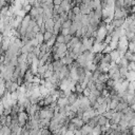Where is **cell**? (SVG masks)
Listing matches in <instances>:
<instances>
[{
	"label": "cell",
	"mask_w": 135,
	"mask_h": 135,
	"mask_svg": "<svg viewBox=\"0 0 135 135\" xmlns=\"http://www.w3.org/2000/svg\"><path fill=\"white\" fill-rule=\"evenodd\" d=\"M54 25H55V22L53 20V18L51 19H47L45 22H44V26H45V31L47 32H51L54 34Z\"/></svg>",
	"instance_id": "6da1fadb"
},
{
	"label": "cell",
	"mask_w": 135,
	"mask_h": 135,
	"mask_svg": "<svg viewBox=\"0 0 135 135\" xmlns=\"http://www.w3.org/2000/svg\"><path fill=\"white\" fill-rule=\"evenodd\" d=\"M124 21H126V19H113L111 23L113 24V26H114L115 28H120V27L123 26Z\"/></svg>",
	"instance_id": "7a4b0ae2"
},
{
	"label": "cell",
	"mask_w": 135,
	"mask_h": 135,
	"mask_svg": "<svg viewBox=\"0 0 135 135\" xmlns=\"http://www.w3.org/2000/svg\"><path fill=\"white\" fill-rule=\"evenodd\" d=\"M66 98H68V101H69V104L70 105H73L78 100V94L76 92L75 93H71Z\"/></svg>",
	"instance_id": "3957f363"
},
{
	"label": "cell",
	"mask_w": 135,
	"mask_h": 135,
	"mask_svg": "<svg viewBox=\"0 0 135 135\" xmlns=\"http://www.w3.org/2000/svg\"><path fill=\"white\" fill-rule=\"evenodd\" d=\"M61 7L63 8V11L65 13H69L71 9H72V4H71V1L70 0H63L61 2Z\"/></svg>",
	"instance_id": "277c9868"
},
{
	"label": "cell",
	"mask_w": 135,
	"mask_h": 135,
	"mask_svg": "<svg viewBox=\"0 0 135 135\" xmlns=\"http://www.w3.org/2000/svg\"><path fill=\"white\" fill-rule=\"evenodd\" d=\"M101 59H102V53H96V54H94V58H93L92 62H93V64L98 66L101 62Z\"/></svg>",
	"instance_id": "5b68a950"
},
{
	"label": "cell",
	"mask_w": 135,
	"mask_h": 135,
	"mask_svg": "<svg viewBox=\"0 0 135 135\" xmlns=\"http://www.w3.org/2000/svg\"><path fill=\"white\" fill-rule=\"evenodd\" d=\"M127 108H129L128 102H126V101H119L118 104H117V107H116L115 112H122V111L126 110Z\"/></svg>",
	"instance_id": "8992f818"
},
{
	"label": "cell",
	"mask_w": 135,
	"mask_h": 135,
	"mask_svg": "<svg viewBox=\"0 0 135 135\" xmlns=\"http://www.w3.org/2000/svg\"><path fill=\"white\" fill-rule=\"evenodd\" d=\"M109 124V119H107L103 115H98V126L99 127H105Z\"/></svg>",
	"instance_id": "52a82bcc"
},
{
	"label": "cell",
	"mask_w": 135,
	"mask_h": 135,
	"mask_svg": "<svg viewBox=\"0 0 135 135\" xmlns=\"http://www.w3.org/2000/svg\"><path fill=\"white\" fill-rule=\"evenodd\" d=\"M57 105L59 108H65L69 104V101H68V98H58L57 99Z\"/></svg>",
	"instance_id": "ba28073f"
},
{
	"label": "cell",
	"mask_w": 135,
	"mask_h": 135,
	"mask_svg": "<svg viewBox=\"0 0 135 135\" xmlns=\"http://www.w3.org/2000/svg\"><path fill=\"white\" fill-rule=\"evenodd\" d=\"M101 62L102 63H105V64H110L113 62L112 58H111V55L110 54H102V59H101Z\"/></svg>",
	"instance_id": "9c48e42d"
},
{
	"label": "cell",
	"mask_w": 135,
	"mask_h": 135,
	"mask_svg": "<svg viewBox=\"0 0 135 135\" xmlns=\"http://www.w3.org/2000/svg\"><path fill=\"white\" fill-rule=\"evenodd\" d=\"M86 124H89V126H90L91 128H93V129H94L95 127H97V126H98V115L95 116V117H93V118H91Z\"/></svg>",
	"instance_id": "30bf717a"
},
{
	"label": "cell",
	"mask_w": 135,
	"mask_h": 135,
	"mask_svg": "<svg viewBox=\"0 0 135 135\" xmlns=\"http://www.w3.org/2000/svg\"><path fill=\"white\" fill-rule=\"evenodd\" d=\"M126 79L131 82V81H135V72L134 71H129L127 76H126Z\"/></svg>",
	"instance_id": "8fae6325"
},
{
	"label": "cell",
	"mask_w": 135,
	"mask_h": 135,
	"mask_svg": "<svg viewBox=\"0 0 135 135\" xmlns=\"http://www.w3.org/2000/svg\"><path fill=\"white\" fill-rule=\"evenodd\" d=\"M53 33H51V32H47V31H45L44 33H43V40H44V42H47L52 37H53Z\"/></svg>",
	"instance_id": "7c38bea8"
},
{
	"label": "cell",
	"mask_w": 135,
	"mask_h": 135,
	"mask_svg": "<svg viewBox=\"0 0 135 135\" xmlns=\"http://www.w3.org/2000/svg\"><path fill=\"white\" fill-rule=\"evenodd\" d=\"M55 43H57V44H63V43H64V36L61 35V34L57 35V36H56V42H55ZM64 44H65V43H64Z\"/></svg>",
	"instance_id": "4fadbf2b"
},
{
	"label": "cell",
	"mask_w": 135,
	"mask_h": 135,
	"mask_svg": "<svg viewBox=\"0 0 135 135\" xmlns=\"http://www.w3.org/2000/svg\"><path fill=\"white\" fill-rule=\"evenodd\" d=\"M72 23H73V21H71V20H66V21H64V22H62V26H61V28H70L71 26H72Z\"/></svg>",
	"instance_id": "5bb4252c"
},
{
	"label": "cell",
	"mask_w": 135,
	"mask_h": 135,
	"mask_svg": "<svg viewBox=\"0 0 135 135\" xmlns=\"http://www.w3.org/2000/svg\"><path fill=\"white\" fill-rule=\"evenodd\" d=\"M71 11L73 12V14H74L75 16H77V15H79V14H81V12H80V7H79V5H75V6H73Z\"/></svg>",
	"instance_id": "9a60e30c"
},
{
	"label": "cell",
	"mask_w": 135,
	"mask_h": 135,
	"mask_svg": "<svg viewBox=\"0 0 135 135\" xmlns=\"http://www.w3.org/2000/svg\"><path fill=\"white\" fill-rule=\"evenodd\" d=\"M36 39H37V41L39 42V44H42V43L44 42V40H43V34H42V33H38V34L36 35Z\"/></svg>",
	"instance_id": "2e32d148"
},
{
	"label": "cell",
	"mask_w": 135,
	"mask_h": 135,
	"mask_svg": "<svg viewBox=\"0 0 135 135\" xmlns=\"http://www.w3.org/2000/svg\"><path fill=\"white\" fill-rule=\"evenodd\" d=\"M66 129H68V131H71V132H74L75 130H76V127H75V124L72 122V121H70L68 124H66Z\"/></svg>",
	"instance_id": "e0dca14e"
},
{
	"label": "cell",
	"mask_w": 135,
	"mask_h": 135,
	"mask_svg": "<svg viewBox=\"0 0 135 135\" xmlns=\"http://www.w3.org/2000/svg\"><path fill=\"white\" fill-rule=\"evenodd\" d=\"M40 132H41V135H53L49 129H40Z\"/></svg>",
	"instance_id": "ac0fdd59"
},
{
	"label": "cell",
	"mask_w": 135,
	"mask_h": 135,
	"mask_svg": "<svg viewBox=\"0 0 135 135\" xmlns=\"http://www.w3.org/2000/svg\"><path fill=\"white\" fill-rule=\"evenodd\" d=\"M60 34L63 35V36H68V35H70V28H61Z\"/></svg>",
	"instance_id": "d6986e66"
},
{
	"label": "cell",
	"mask_w": 135,
	"mask_h": 135,
	"mask_svg": "<svg viewBox=\"0 0 135 135\" xmlns=\"http://www.w3.org/2000/svg\"><path fill=\"white\" fill-rule=\"evenodd\" d=\"M113 50H112V47L110 46V45H107L105 47H104V50H103V52H102V54H111V52H112Z\"/></svg>",
	"instance_id": "ffe728a7"
},
{
	"label": "cell",
	"mask_w": 135,
	"mask_h": 135,
	"mask_svg": "<svg viewBox=\"0 0 135 135\" xmlns=\"http://www.w3.org/2000/svg\"><path fill=\"white\" fill-rule=\"evenodd\" d=\"M82 94H83V96H84V97H89V96H90V94H91V90H90L89 88H86V89H84V90H83V93H82Z\"/></svg>",
	"instance_id": "44dd1931"
},
{
	"label": "cell",
	"mask_w": 135,
	"mask_h": 135,
	"mask_svg": "<svg viewBox=\"0 0 135 135\" xmlns=\"http://www.w3.org/2000/svg\"><path fill=\"white\" fill-rule=\"evenodd\" d=\"M128 71H134L135 72V62H130L128 65Z\"/></svg>",
	"instance_id": "7402d4cb"
},
{
	"label": "cell",
	"mask_w": 135,
	"mask_h": 135,
	"mask_svg": "<svg viewBox=\"0 0 135 135\" xmlns=\"http://www.w3.org/2000/svg\"><path fill=\"white\" fill-rule=\"evenodd\" d=\"M61 0H54L53 1V3H54V6H59V5H61Z\"/></svg>",
	"instance_id": "603a6c76"
},
{
	"label": "cell",
	"mask_w": 135,
	"mask_h": 135,
	"mask_svg": "<svg viewBox=\"0 0 135 135\" xmlns=\"http://www.w3.org/2000/svg\"><path fill=\"white\" fill-rule=\"evenodd\" d=\"M130 108H131V109H132V110H133V111L135 112V102H134V103H133L132 105H130Z\"/></svg>",
	"instance_id": "cb8c5ba5"
}]
</instances>
